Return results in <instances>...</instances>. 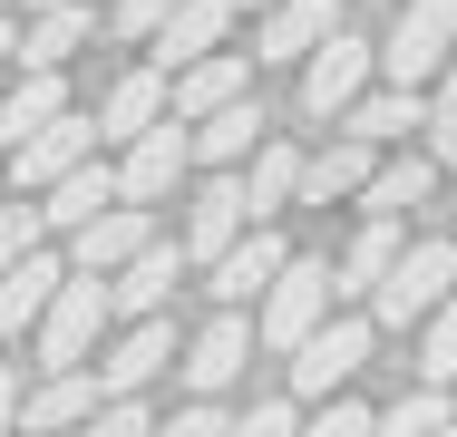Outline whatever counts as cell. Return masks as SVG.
<instances>
[{"label":"cell","instance_id":"37","mask_svg":"<svg viewBox=\"0 0 457 437\" xmlns=\"http://www.w3.org/2000/svg\"><path fill=\"white\" fill-rule=\"evenodd\" d=\"M79 437H156V408H146V399H107Z\"/></svg>","mask_w":457,"mask_h":437},{"label":"cell","instance_id":"41","mask_svg":"<svg viewBox=\"0 0 457 437\" xmlns=\"http://www.w3.org/2000/svg\"><path fill=\"white\" fill-rule=\"evenodd\" d=\"M29 10H88V0H29Z\"/></svg>","mask_w":457,"mask_h":437},{"label":"cell","instance_id":"38","mask_svg":"<svg viewBox=\"0 0 457 437\" xmlns=\"http://www.w3.org/2000/svg\"><path fill=\"white\" fill-rule=\"evenodd\" d=\"M156 437H234V418H224L214 399H185L176 418H156Z\"/></svg>","mask_w":457,"mask_h":437},{"label":"cell","instance_id":"44","mask_svg":"<svg viewBox=\"0 0 457 437\" xmlns=\"http://www.w3.org/2000/svg\"><path fill=\"white\" fill-rule=\"evenodd\" d=\"M370 10H399V0H370Z\"/></svg>","mask_w":457,"mask_h":437},{"label":"cell","instance_id":"18","mask_svg":"<svg viewBox=\"0 0 457 437\" xmlns=\"http://www.w3.org/2000/svg\"><path fill=\"white\" fill-rule=\"evenodd\" d=\"M244 97H253V49L195 59V69H176V127H204V117H224V107H244Z\"/></svg>","mask_w":457,"mask_h":437},{"label":"cell","instance_id":"9","mask_svg":"<svg viewBox=\"0 0 457 437\" xmlns=\"http://www.w3.org/2000/svg\"><path fill=\"white\" fill-rule=\"evenodd\" d=\"M253 350H263V331H253V311H214L195 341H185V359H176V389L185 399H214L224 408V389L253 369Z\"/></svg>","mask_w":457,"mask_h":437},{"label":"cell","instance_id":"16","mask_svg":"<svg viewBox=\"0 0 457 437\" xmlns=\"http://www.w3.org/2000/svg\"><path fill=\"white\" fill-rule=\"evenodd\" d=\"M282 262H292V243H282L273 224H253L234 253L204 272V301H214V311H253V301H263V292L282 282Z\"/></svg>","mask_w":457,"mask_h":437},{"label":"cell","instance_id":"31","mask_svg":"<svg viewBox=\"0 0 457 437\" xmlns=\"http://www.w3.org/2000/svg\"><path fill=\"white\" fill-rule=\"evenodd\" d=\"M176 10H185V0H107V39H127V49H156Z\"/></svg>","mask_w":457,"mask_h":437},{"label":"cell","instance_id":"5","mask_svg":"<svg viewBox=\"0 0 457 437\" xmlns=\"http://www.w3.org/2000/svg\"><path fill=\"white\" fill-rule=\"evenodd\" d=\"M370 341H379V321H370V311H341L331 331H312V341L292 350V399H302V408L351 399V379L370 369Z\"/></svg>","mask_w":457,"mask_h":437},{"label":"cell","instance_id":"46","mask_svg":"<svg viewBox=\"0 0 457 437\" xmlns=\"http://www.w3.org/2000/svg\"><path fill=\"white\" fill-rule=\"evenodd\" d=\"M448 399H457V389H448Z\"/></svg>","mask_w":457,"mask_h":437},{"label":"cell","instance_id":"42","mask_svg":"<svg viewBox=\"0 0 457 437\" xmlns=\"http://www.w3.org/2000/svg\"><path fill=\"white\" fill-rule=\"evenodd\" d=\"M20 10H29V0H0V20H20Z\"/></svg>","mask_w":457,"mask_h":437},{"label":"cell","instance_id":"36","mask_svg":"<svg viewBox=\"0 0 457 437\" xmlns=\"http://www.w3.org/2000/svg\"><path fill=\"white\" fill-rule=\"evenodd\" d=\"M234 437H302V399L282 389V399H253L244 418H234Z\"/></svg>","mask_w":457,"mask_h":437},{"label":"cell","instance_id":"17","mask_svg":"<svg viewBox=\"0 0 457 437\" xmlns=\"http://www.w3.org/2000/svg\"><path fill=\"white\" fill-rule=\"evenodd\" d=\"M156 243H166V234H156V214H146V204H117V214H97L88 234H79V243H59V253H69V272H88V282H117L127 262L156 253Z\"/></svg>","mask_w":457,"mask_h":437},{"label":"cell","instance_id":"4","mask_svg":"<svg viewBox=\"0 0 457 437\" xmlns=\"http://www.w3.org/2000/svg\"><path fill=\"white\" fill-rule=\"evenodd\" d=\"M107 331H117V301H107V282H88V272H69V292H59V311L39 321V379L49 369H97V350H107Z\"/></svg>","mask_w":457,"mask_h":437},{"label":"cell","instance_id":"29","mask_svg":"<svg viewBox=\"0 0 457 437\" xmlns=\"http://www.w3.org/2000/svg\"><path fill=\"white\" fill-rule=\"evenodd\" d=\"M370 175H379V156H370L361 136H331V146H312V175H302V204H361L370 194Z\"/></svg>","mask_w":457,"mask_h":437},{"label":"cell","instance_id":"27","mask_svg":"<svg viewBox=\"0 0 457 437\" xmlns=\"http://www.w3.org/2000/svg\"><path fill=\"white\" fill-rule=\"evenodd\" d=\"M97 29H107L97 10H29V20H20V69H59V78H69V59L88 49Z\"/></svg>","mask_w":457,"mask_h":437},{"label":"cell","instance_id":"23","mask_svg":"<svg viewBox=\"0 0 457 437\" xmlns=\"http://www.w3.org/2000/svg\"><path fill=\"white\" fill-rule=\"evenodd\" d=\"M302 175H312V146L273 127V146L244 166V204H253V224H273V214H292V204H302Z\"/></svg>","mask_w":457,"mask_h":437},{"label":"cell","instance_id":"39","mask_svg":"<svg viewBox=\"0 0 457 437\" xmlns=\"http://www.w3.org/2000/svg\"><path fill=\"white\" fill-rule=\"evenodd\" d=\"M29 379H39V369L0 359V437H20V408H29Z\"/></svg>","mask_w":457,"mask_h":437},{"label":"cell","instance_id":"11","mask_svg":"<svg viewBox=\"0 0 457 437\" xmlns=\"http://www.w3.org/2000/svg\"><path fill=\"white\" fill-rule=\"evenodd\" d=\"M166 117H176V78H166L156 59H146V69H117V78L97 87V146H117V156H127L146 127H166Z\"/></svg>","mask_w":457,"mask_h":437},{"label":"cell","instance_id":"1","mask_svg":"<svg viewBox=\"0 0 457 437\" xmlns=\"http://www.w3.org/2000/svg\"><path fill=\"white\" fill-rule=\"evenodd\" d=\"M341 321V282H331V253H292L282 262V282L253 301V331H263V350H292L312 341V331H331Z\"/></svg>","mask_w":457,"mask_h":437},{"label":"cell","instance_id":"35","mask_svg":"<svg viewBox=\"0 0 457 437\" xmlns=\"http://www.w3.org/2000/svg\"><path fill=\"white\" fill-rule=\"evenodd\" d=\"M302 437H379V408H361V399H331V408H312V418H302Z\"/></svg>","mask_w":457,"mask_h":437},{"label":"cell","instance_id":"21","mask_svg":"<svg viewBox=\"0 0 457 437\" xmlns=\"http://www.w3.org/2000/svg\"><path fill=\"white\" fill-rule=\"evenodd\" d=\"M97 408H107V399H97V379H88V369H49V379H29L20 437H79Z\"/></svg>","mask_w":457,"mask_h":437},{"label":"cell","instance_id":"24","mask_svg":"<svg viewBox=\"0 0 457 437\" xmlns=\"http://www.w3.org/2000/svg\"><path fill=\"white\" fill-rule=\"evenodd\" d=\"M428 194H438V166H428V146H409V156H379L361 214L370 224H409V214H428Z\"/></svg>","mask_w":457,"mask_h":437},{"label":"cell","instance_id":"14","mask_svg":"<svg viewBox=\"0 0 457 437\" xmlns=\"http://www.w3.org/2000/svg\"><path fill=\"white\" fill-rule=\"evenodd\" d=\"M409 243H419V234H409V224H351V243H341V253H331V282H341V311H370V301H379V282H389V272H399V253H409Z\"/></svg>","mask_w":457,"mask_h":437},{"label":"cell","instance_id":"32","mask_svg":"<svg viewBox=\"0 0 457 437\" xmlns=\"http://www.w3.org/2000/svg\"><path fill=\"white\" fill-rule=\"evenodd\" d=\"M419 389H457V301L419 331Z\"/></svg>","mask_w":457,"mask_h":437},{"label":"cell","instance_id":"13","mask_svg":"<svg viewBox=\"0 0 457 437\" xmlns=\"http://www.w3.org/2000/svg\"><path fill=\"white\" fill-rule=\"evenodd\" d=\"M341 39V0H282L253 20V69H312V49Z\"/></svg>","mask_w":457,"mask_h":437},{"label":"cell","instance_id":"30","mask_svg":"<svg viewBox=\"0 0 457 437\" xmlns=\"http://www.w3.org/2000/svg\"><path fill=\"white\" fill-rule=\"evenodd\" d=\"M448 418H457V399H448V389H399V399L379 408V437H438Z\"/></svg>","mask_w":457,"mask_h":437},{"label":"cell","instance_id":"7","mask_svg":"<svg viewBox=\"0 0 457 437\" xmlns=\"http://www.w3.org/2000/svg\"><path fill=\"white\" fill-rule=\"evenodd\" d=\"M370 87H379V39L341 29V39H331V49H312V69H302V117H312V127H341Z\"/></svg>","mask_w":457,"mask_h":437},{"label":"cell","instance_id":"26","mask_svg":"<svg viewBox=\"0 0 457 437\" xmlns=\"http://www.w3.org/2000/svg\"><path fill=\"white\" fill-rule=\"evenodd\" d=\"M234 10H244V0H185L176 20H166V39H156V69L176 78V69H195V59H224Z\"/></svg>","mask_w":457,"mask_h":437},{"label":"cell","instance_id":"33","mask_svg":"<svg viewBox=\"0 0 457 437\" xmlns=\"http://www.w3.org/2000/svg\"><path fill=\"white\" fill-rule=\"evenodd\" d=\"M39 243H49L39 204H29V194H10V204H0V272H20V262L39 253Z\"/></svg>","mask_w":457,"mask_h":437},{"label":"cell","instance_id":"10","mask_svg":"<svg viewBox=\"0 0 457 437\" xmlns=\"http://www.w3.org/2000/svg\"><path fill=\"white\" fill-rule=\"evenodd\" d=\"M185 185H195V127H176V117H166V127H146V136L117 156V194H127V204H146V214H156V204H176Z\"/></svg>","mask_w":457,"mask_h":437},{"label":"cell","instance_id":"28","mask_svg":"<svg viewBox=\"0 0 457 437\" xmlns=\"http://www.w3.org/2000/svg\"><path fill=\"white\" fill-rule=\"evenodd\" d=\"M59 117H79L59 69H20V78H10V97H0V136H10V146H29V136L59 127Z\"/></svg>","mask_w":457,"mask_h":437},{"label":"cell","instance_id":"43","mask_svg":"<svg viewBox=\"0 0 457 437\" xmlns=\"http://www.w3.org/2000/svg\"><path fill=\"white\" fill-rule=\"evenodd\" d=\"M244 10H282V0H244Z\"/></svg>","mask_w":457,"mask_h":437},{"label":"cell","instance_id":"25","mask_svg":"<svg viewBox=\"0 0 457 437\" xmlns=\"http://www.w3.org/2000/svg\"><path fill=\"white\" fill-rule=\"evenodd\" d=\"M117 204H127V194H117V166L97 156V166H79V175H69V185H49V194H39V224L79 243V234H88L97 214H117Z\"/></svg>","mask_w":457,"mask_h":437},{"label":"cell","instance_id":"15","mask_svg":"<svg viewBox=\"0 0 457 437\" xmlns=\"http://www.w3.org/2000/svg\"><path fill=\"white\" fill-rule=\"evenodd\" d=\"M59 292H69V253H49V243L20 262V272H0V350L39 341V321L59 311Z\"/></svg>","mask_w":457,"mask_h":437},{"label":"cell","instance_id":"40","mask_svg":"<svg viewBox=\"0 0 457 437\" xmlns=\"http://www.w3.org/2000/svg\"><path fill=\"white\" fill-rule=\"evenodd\" d=\"M0 69H20V20H0Z\"/></svg>","mask_w":457,"mask_h":437},{"label":"cell","instance_id":"22","mask_svg":"<svg viewBox=\"0 0 457 437\" xmlns=\"http://www.w3.org/2000/svg\"><path fill=\"white\" fill-rule=\"evenodd\" d=\"M263 146H273V117L244 97V107H224V117H204V127H195V175H244Z\"/></svg>","mask_w":457,"mask_h":437},{"label":"cell","instance_id":"12","mask_svg":"<svg viewBox=\"0 0 457 437\" xmlns=\"http://www.w3.org/2000/svg\"><path fill=\"white\" fill-rule=\"evenodd\" d=\"M107 146H97V117H59V127H39L29 146H10V194H49V185H69L79 166H97Z\"/></svg>","mask_w":457,"mask_h":437},{"label":"cell","instance_id":"2","mask_svg":"<svg viewBox=\"0 0 457 437\" xmlns=\"http://www.w3.org/2000/svg\"><path fill=\"white\" fill-rule=\"evenodd\" d=\"M448 69H457V0H399L389 10V39H379V78L428 97Z\"/></svg>","mask_w":457,"mask_h":437},{"label":"cell","instance_id":"19","mask_svg":"<svg viewBox=\"0 0 457 437\" xmlns=\"http://www.w3.org/2000/svg\"><path fill=\"white\" fill-rule=\"evenodd\" d=\"M341 136H361L370 156H389V146H409V136L428 146V97H419V87H389V78H379L361 107L341 117Z\"/></svg>","mask_w":457,"mask_h":437},{"label":"cell","instance_id":"3","mask_svg":"<svg viewBox=\"0 0 457 437\" xmlns=\"http://www.w3.org/2000/svg\"><path fill=\"white\" fill-rule=\"evenodd\" d=\"M448 301H457V243H448V234H419V243L399 253V272L379 282L370 321H379V331H428Z\"/></svg>","mask_w":457,"mask_h":437},{"label":"cell","instance_id":"8","mask_svg":"<svg viewBox=\"0 0 457 437\" xmlns=\"http://www.w3.org/2000/svg\"><path fill=\"white\" fill-rule=\"evenodd\" d=\"M185 359V341H176V321H117L107 331V350H97V399H146L166 369Z\"/></svg>","mask_w":457,"mask_h":437},{"label":"cell","instance_id":"45","mask_svg":"<svg viewBox=\"0 0 457 437\" xmlns=\"http://www.w3.org/2000/svg\"><path fill=\"white\" fill-rule=\"evenodd\" d=\"M438 437H457V418H448V428H438Z\"/></svg>","mask_w":457,"mask_h":437},{"label":"cell","instance_id":"20","mask_svg":"<svg viewBox=\"0 0 457 437\" xmlns=\"http://www.w3.org/2000/svg\"><path fill=\"white\" fill-rule=\"evenodd\" d=\"M185 272H195V262H185V243H176V234H166L156 253H137L117 282H107L117 321H166V301H176V282H185Z\"/></svg>","mask_w":457,"mask_h":437},{"label":"cell","instance_id":"6","mask_svg":"<svg viewBox=\"0 0 457 437\" xmlns=\"http://www.w3.org/2000/svg\"><path fill=\"white\" fill-rule=\"evenodd\" d=\"M176 204H185V214H176V243H185V262H195V272H214V262H224L234 243H244V234H253L244 175H195Z\"/></svg>","mask_w":457,"mask_h":437},{"label":"cell","instance_id":"34","mask_svg":"<svg viewBox=\"0 0 457 437\" xmlns=\"http://www.w3.org/2000/svg\"><path fill=\"white\" fill-rule=\"evenodd\" d=\"M428 166H457V69L428 87Z\"/></svg>","mask_w":457,"mask_h":437}]
</instances>
